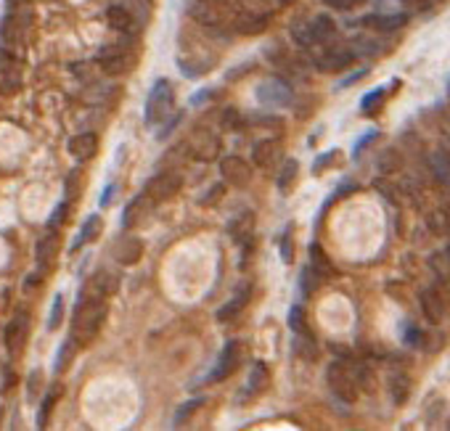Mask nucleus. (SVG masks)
I'll use <instances>...</instances> for the list:
<instances>
[{
  "label": "nucleus",
  "mask_w": 450,
  "mask_h": 431,
  "mask_svg": "<svg viewBox=\"0 0 450 431\" xmlns=\"http://www.w3.org/2000/svg\"><path fill=\"white\" fill-rule=\"evenodd\" d=\"M103 320H106V299H98L93 294L83 291L77 297L75 309H72V339H75V344H80V347L90 344L98 336Z\"/></svg>",
  "instance_id": "1"
},
{
  "label": "nucleus",
  "mask_w": 450,
  "mask_h": 431,
  "mask_svg": "<svg viewBox=\"0 0 450 431\" xmlns=\"http://www.w3.org/2000/svg\"><path fill=\"white\" fill-rule=\"evenodd\" d=\"M178 69L186 77H202L206 72H212L217 64L215 50L209 46V38H199L191 35L188 29H183L178 38Z\"/></svg>",
  "instance_id": "2"
},
{
  "label": "nucleus",
  "mask_w": 450,
  "mask_h": 431,
  "mask_svg": "<svg viewBox=\"0 0 450 431\" xmlns=\"http://www.w3.org/2000/svg\"><path fill=\"white\" fill-rule=\"evenodd\" d=\"M138 56H135V48H132L130 35H125L122 40H117L112 46H103L95 56V64L103 69V75L109 77H122L127 75L132 66H135Z\"/></svg>",
  "instance_id": "3"
},
{
  "label": "nucleus",
  "mask_w": 450,
  "mask_h": 431,
  "mask_svg": "<svg viewBox=\"0 0 450 431\" xmlns=\"http://www.w3.org/2000/svg\"><path fill=\"white\" fill-rule=\"evenodd\" d=\"M337 35V24L328 14H320L315 19L310 21H300L291 27V38L300 48H315V46H326L331 43Z\"/></svg>",
  "instance_id": "4"
},
{
  "label": "nucleus",
  "mask_w": 450,
  "mask_h": 431,
  "mask_svg": "<svg viewBox=\"0 0 450 431\" xmlns=\"http://www.w3.org/2000/svg\"><path fill=\"white\" fill-rule=\"evenodd\" d=\"M188 14L206 29H225L231 24L234 9L228 0H188Z\"/></svg>",
  "instance_id": "5"
},
{
  "label": "nucleus",
  "mask_w": 450,
  "mask_h": 431,
  "mask_svg": "<svg viewBox=\"0 0 450 431\" xmlns=\"http://www.w3.org/2000/svg\"><path fill=\"white\" fill-rule=\"evenodd\" d=\"M175 109V87L169 80H157L146 98V124L159 127L169 119V114Z\"/></svg>",
  "instance_id": "6"
},
{
  "label": "nucleus",
  "mask_w": 450,
  "mask_h": 431,
  "mask_svg": "<svg viewBox=\"0 0 450 431\" xmlns=\"http://www.w3.org/2000/svg\"><path fill=\"white\" fill-rule=\"evenodd\" d=\"M326 381H328V389H331V394H334L337 400H342V403H355V397H357V373H352V371H350L347 363H342V360L331 363V366H328V373H326Z\"/></svg>",
  "instance_id": "7"
},
{
  "label": "nucleus",
  "mask_w": 450,
  "mask_h": 431,
  "mask_svg": "<svg viewBox=\"0 0 450 431\" xmlns=\"http://www.w3.org/2000/svg\"><path fill=\"white\" fill-rule=\"evenodd\" d=\"M254 95H257L260 106H265V109H286V106H291V101H294L291 87L283 83V80H278V77L265 80V83L257 85Z\"/></svg>",
  "instance_id": "8"
},
{
  "label": "nucleus",
  "mask_w": 450,
  "mask_h": 431,
  "mask_svg": "<svg viewBox=\"0 0 450 431\" xmlns=\"http://www.w3.org/2000/svg\"><path fill=\"white\" fill-rule=\"evenodd\" d=\"M180 186H183L180 172H175V169H164V172H159L157 178H151L149 183H146V191H143V193H146L154 204H164V201H169V198L178 193Z\"/></svg>",
  "instance_id": "9"
},
{
  "label": "nucleus",
  "mask_w": 450,
  "mask_h": 431,
  "mask_svg": "<svg viewBox=\"0 0 450 431\" xmlns=\"http://www.w3.org/2000/svg\"><path fill=\"white\" fill-rule=\"evenodd\" d=\"M186 149L197 161H215L217 156H220V151H223V141L217 138L215 132L202 127V130H197L188 138Z\"/></svg>",
  "instance_id": "10"
},
{
  "label": "nucleus",
  "mask_w": 450,
  "mask_h": 431,
  "mask_svg": "<svg viewBox=\"0 0 450 431\" xmlns=\"http://www.w3.org/2000/svg\"><path fill=\"white\" fill-rule=\"evenodd\" d=\"M241 357H244V344L231 339V341L220 349V357H217L215 368H212V373H209L206 381H225L228 376H234L239 363H241Z\"/></svg>",
  "instance_id": "11"
},
{
  "label": "nucleus",
  "mask_w": 450,
  "mask_h": 431,
  "mask_svg": "<svg viewBox=\"0 0 450 431\" xmlns=\"http://www.w3.org/2000/svg\"><path fill=\"white\" fill-rule=\"evenodd\" d=\"M352 48L347 46H337V43H326L320 53H315V66H318L320 72H342V69H347L352 64Z\"/></svg>",
  "instance_id": "12"
},
{
  "label": "nucleus",
  "mask_w": 450,
  "mask_h": 431,
  "mask_svg": "<svg viewBox=\"0 0 450 431\" xmlns=\"http://www.w3.org/2000/svg\"><path fill=\"white\" fill-rule=\"evenodd\" d=\"M29 339V318L27 312H16L14 318L9 320V326L3 331V344H6V352L11 357L21 355V349L27 344Z\"/></svg>",
  "instance_id": "13"
},
{
  "label": "nucleus",
  "mask_w": 450,
  "mask_h": 431,
  "mask_svg": "<svg viewBox=\"0 0 450 431\" xmlns=\"http://www.w3.org/2000/svg\"><path fill=\"white\" fill-rule=\"evenodd\" d=\"M268 19H271V16H265V14L239 9V11H234V16H231V24H228V27L234 29L236 35L252 38V35H263L265 29H268Z\"/></svg>",
  "instance_id": "14"
},
{
  "label": "nucleus",
  "mask_w": 450,
  "mask_h": 431,
  "mask_svg": "<svg viewBox=\"0 0 450 431\" xmlns=\"http://www.w3.org/2000/svg\"><path fill=\"white\" fill-rule=\"evenodd\" d=\"M21 85V61L0 46V93H16Z\"/></svg>",
  "instance_id": "15"
},
{
  "label": "nucleus",
  "mask_w": 450,
  "mask_h": 431,
  "mask_svg": "<svg viewBox=\"0 0 450 431\" xmlns=\"http://www.w3.org/2000/svg\"><path fill=\"white\" fill-rule=\"evenodd\" d=\"M220 178L236 188H244L252 183V167L241 156H223L220 159Z\"/></svg>",
  "instance_id": "16"
},
{
  "label": "nucleus",
  "mask_w": 450,
  "mask_h": 431,
  "mask_svg": "<svg viewBox=\"0 0 450 431\" xmlns=\"http://www.w3.org/2000/svg\"><path fill=\"white\" fill-rule=\"evenodd\" d=\"M252 161L257 167L273 169L281 161V141L278 138H260L252 149Z\"/></svg>",
  "instance_id": "17"
},
{
  "label": "nucleus",
  "mask_w": 450,
  "mask_h": 431,
  "mask_svg": "<svg viewBox=\"0 0 450 431\" xmlns=\"http://www.w3.org/2000/svg\"><path fill=\"white\" fill-rule=\"evenodd\" d=\"M112 254L120 265H135L143 257V241L138 235H120L114 241Z\"/></svg>",
  "instance_id": "18"
},
{
  "label": "nucleus",
  "mask_w": 450,
  "mask_h": 431,
  "mask_svg": "<svg viewBox=\"0 0 450 431\" xmlns=\"http://www.w3.org/2000/svg\"><path fill=\"white\" fill-rule=\"evenodd\" d=\"M228 230L234 235V241L239 246H252L254 244V215L249 209L239 212V215L228 223Z\"/></svg>",
  "instance_id": "19"
},
{
  "label": "nucleus",
  "mask_w": 450,
  "mask_h": 431,
  "mask_svg": "<svg viewBox=\"0 0 450 431\" xmlns=\"http://www.w3.org/2000/svg\"><path fill=\"white\" fill-rule=\"evenodd\" d=\"M151 206H154V201H151L146 193L130 198V201H127V206H125V212H122V228H125V230H130V228L141 225L143 220L149 217Z\"/></svg>",
  "instance_id": "20"
},
{
  "label": "nucleus",
  "mask_w": 450,
  "mask_h": 431,
  "mask_svg": "<svg viewBox=\"0 0 450 431\" xmlns=\"http://www.w3.org/2000/svg\"><path fill=\"white\" fill-rule=\"evenodd\" d=\"M249 299H252V283H241V286L236 289L234 299L217 309V320H220V323H228V320H234L236 315H239V312H241V309L249 304Z\"/></svg>",
  "instance_id": "21"
},
{
  "label": "nucleus",
  "mask_w": 450,
  "mask_h": 431,
  "mask_svg": "<svg viewBox=\"0 0 450 431\" xmlns=\"http://www.w3.org/2000/svg\"><path fill=\"white\" fill-rule=\"evenodd\" d=\"M69 154H72V159L77 161H88L95 156V151H98V135L95 132H80L75 135L72 141H69Z\"/></svg>",
  "instance_id": "22"
},
{
  "label": "nucleus",
  "mask_w": 450,
  "mask_h": 431,
  "mask_svg": "<svg viewBox=\"0 0 450 431\" xmlns=\"http://www.w3.org/2000/svg\"><path fill=\"white\" fill-rule=\"evenodd\" d=\"M117 283H120V278H117L112 270H98L93 278H90V283L85 286V291L93 294V297H98V299L109 302V297L117 291Z\"/></svg>",
  "instance_id": "23"
},
{
  "label": "nucleus",
  "mask_w": 450,
  "mask_h": 431,
  "mask_svg": "<svg viewBox=\"0 0 450 431\" xmlns=\"http://www.w3.org/2000/svg\"><path fill=\"white\" fill-rule=\"evenodd\" d=\"M58 244H61V238H58V233L53 230V228L38 241V249H35V257H38V272H46L48 265L53 262V257H56V252H58Z\"/></svg>",
  "instance_id": "24"
},
{
  "label": "nucleus",
  "mask_w": 450,
  "mask_h": 431,
  "mask_svg": "<svg viewBox=\"0 0 450 431\" xmlns=\"http://www.w3.org/2000/svg\"><path fill=\"white\" fill-rule=\"evenodd\" d=\"M405 21H408V14H376V16H366L360 24L389 35V32H397L400 27H405Z\"/></svg>",
  "instance_id": "25"
},
{
  "label": "nucleus",
  "mask_w": 450,
  "mask_h": 431,
  "mask_svg": "<svg viewBox=\"0 0 450 431\" xmlns=\"http://www.w3.org/2000/svg\"><path fill=\"white\" fill-rule=\"evenodd\" d=\"M106 24L114 32H122V35H130L132 29H135V19H132V14L125 6H109L106 9Z\"/></svg>",
  "instance_id": "26"
},
{
  "label": "nucleus",
  "mask_w": 450,
  "mask_h": 431,
  "mask_svg": "<svg viewBox=\"0 0 450 431\" xmlns=\"http://www.w3.org/2000/svg\"><path fill=\"white\" fill-rule=\"evenodd\" d=\"M101 230H103V220H101V215L85 217V223H83V228H80V233H77L75 244L69 246V249H72V252H77V249H80L83 244H90V241H95V238L101 235Z\"/></svg>",
  "instance_id": "27"
},
{
  "label": "nucleus",
  "mask_w": 450,
  "mask_h": 431,
  "mask_svg": "<svg viewBox=\"0 0 450 431\" xmlns=\"http://www.w3.org/2000/svg\"><path fill=\"white\" fill-rule=\"evenodd\" d=\"M61 392H64V386L58 384V381L46 392V397H43V403H40V408H38V421H35L38 423V429H46L48 426V418H51V413H53V408H56Z\"/></svg>",
  "instance_id": "28"
},
{
  "label": "nucleus",
  "mask_w": 450,
  "mask_h": 431,
  "mask_svg": "<svg viewBox=\"0 0 450 431\" xmlns=\"http://www.w3.org/2000/svg\"><path fill=\"white\" fill-rule=\"evenodd\" d=\"M271 381V373H268V366L263 360H257L252 366V373H249V381H246V392L249 394H260Z\"/></svg>",
  "instance_id": "29"
},
{
  "label": "nucleus",
  "mask_w": 450,
  "mask_h": 431,
  "mask_svg": "<svg viewBox=\"0 0 450 431\" xmlns=\"http://www.w3.org/2000/svg\"><path fill=\"white\" fill-rule=\"evenodd\" d=\"M125 9L132 14L135 19V27H146L151 19V11H154V0H127Z\"/></svg>",
  "instance_id": "30"
},
{
  "label": "nucleus",
  "mask_w": 450,
  "mask_h": 431,
  "mask_svg": "<svg viewBox=\"0 0 450 431\" xmlns=\"http://www.w3.org/2000/svg\"><path fill=\"white\" fill-rule=\"evenodd\" d=\"M75 339H66V341H61V347H58L56 352V360H53V373H64L66 368H69V363H72V357H75Z\"/></svg>",
  "instance_id": "31"
},
{
  "label": "nucleus",
  "mask_w": 450,
  "mask_h": 431,
  "mask_svg": "<svg viewBox=\"0 0 450 431\" xmlns=\"http://www.w3.org/2000/svg\"><path fill=\"white\" fill-rule=\"evenodd\" d=\"M431 172H434V178L440 180V183L450 186V156L448 154L437 151V154L431 156Z\"/></svg>",
  "instance_id": "32"
},
{
  "label": "nucleus",
  "mask_w": 450,
  "mask_h": 431,
  "mask_svg": "<svg viewBox=\"0 0 450 431\" xmlns=\"http://www.w3.org/2000/svg\"><path fill=\"white\" fill-rule=\"evenodd\" d=\"M297 172H300V164L297 159H286L283 161L281 172H278V188H281L283 193H289L291 186H294V178H297Z\"/></svg>",
  "instance_id": "33"
},
{
  "label": "nucleus",
  "mask_w": 450,
  "mask_h": 431,
  "mask_svg": "<svg viewBox=\"0 0 450 431\" xmlns=\"http://www.w3.org/2000/svg\"><path fill=\"white\" fill-rule=\"evenodd\" d=\"M202 405H204V400H202V397H194V400L183 403L178 410H175V418H172V423H175V426H186V423L191 421V415H194V413H197Z\"/></svg>",
  "instance_id": "34"
},
{
  "label": "nucleus",
  "mask_w": 450,
  "mask_h": 431,
  "mask_svg": "<svg viewBox=\"0 0 450 431\" xmlns=\"http://www.w3.org/2000/svg\"><path fill=\"white\" fill-rule=\"evenodd\" d=\"M387 90H389V87H374L371 93L363 95V101H360V112H363V114H374L376 109L384 103Z\"/></svg>",
  "instance_id": "35"
},
{
  "label": "nucleus",
  "mask_w": 450,
  "mask_h": 431,
  "mask_svg": "<svg viewBox=\"0 0 450 431\" xmlns=\"http://www.w3.org/2000/svg\"><path fill=\"white\" fill-rule=\"evenodd\" d=\"M310 265H313V270L318 272L320 278H323L326 272H331V262H328V257L323 254L320 244H313V246H310Z\"/></svg>",
  "instance_id": "36"
},
{
  "label": "nucleus",
  "mask_w": 450,
  "mask_h": 431,
  "mask_svg": "<svg viewBox=\"0 0 450 431\" xmlns=\"http://www.w3.org/2000/svg\"><path fill=\"white\" fill-rule=\"evenodd\" d=\"M318 283H320V275L313 270V265L302 267V272H300V291H302V297H310L313 291L318 289Z\"/></svg>",
  "instance_id": "37"
},
{
  "label": "nucleus",
  "mask_w": 450,
  "mask_h": 431,
  "mask_svg": "<svg viewBox=\"0 0 450 431\" xmlns=\"http://www.w3.org/2000/svg\"><path fill=\"white\" fill-rule=\"evenodd\" d=\"M315 341L308 336V331L305 334H294V352L300 357H308V360H313L315 357Z\"/></svg>",
  "instance_id": "38"
},
{
  "label": "nucleus",
  "mask_w": 450,
  "mask_h": 431,
  "mask_svg": "<svg viewBox=\"0 0 450 431\" xmlns=\"http://www.w3.org/2000/svg\"><path fill=\"white\" fill-rule=\"evenodd\" d=\"M239 6L246 11H257V14H265L271 16L276 6H281V0H239Z\"/></svg>",
  "instance_id": "39"
},
{
  "label": "nucleus",
  "mask_w": 450,
  "mask_h": 431,
  "mask_svg": "<svg viewBox=\"0 0 450 431\" xmlns=\"http://www.w3.org/2000/svg\"><path fill=\"white\" fill-rule=\"evenodd\" d=\"M64 320V297L56 294L53 297V304H51V315H48V331H56Z\"/></svg>",
  "instance_id": "40"
},
{
  "label": "nucleus",
  "mask_w": 450,
  "mask_h": 431,
  "mask_svg": "<svg viewBox=\"0 0 450 431\" xmlns=\"http://www.w3.org/2000/svg\"><path fill=\"white\" fill-rule=\"evenodd\" d=\"M422 307H424V312H427V318H429L431 323H437V320H440L442 302L434 299V297H431V291H424L422 294Z\"/></svg>",
  "instance_id": "41"
},
{
  "label": "nucleus",
  "mask_w": 450,
  "mask_h": 431,
  "mask_svg": "<svg viewBox=\"0 0 450 431\" xmlns=\"http://www.w3.org/2000/svg\"><path fill=\"white\" fill-rule=\"evenodd\" d=\"M289 329L294 331V334H305V331H308V323H305V309H302V304H291V309H289Z\"/></svg>",
  "instance_id": "42"
},
{
  "label": "nucleus",
  "mask_w": 450,
  "mask_h": 431,
  "mask_svg": "<svg viewBox=\"0 0 450 431\" xmlns=\"http://www.w3.org/2000/svg\"><path fill=\"white\" fill-rule=\"evenodd\" d=\"M220 127L223 130H241L244 127V119H241V114L236 112V109H225L220 114Z\"/></svg>",
  "instance_id": "43"
},
{
  "label": "nucleus",
  "mask_w": 450,
  "mask_h": 431,
  "mask_svg": "<svg viewBox=\"0 0 450 431\" xmlns=\"http://www.w3.org/2000/svg\"><path fill=\"white\" fill-rule=\"evenodd\" d=\"M66 215H69V201H58L56 204V209L48 215V228H53V230H58V228L64 225V220H66Z\"/></svg>",
  "instance_id": "44"
},
{
  "label": "nucleus",
  "mask_w": 450,
  "mask_h": 431,
  "mask_svg": "<svg viewBox=\"0 0 450 431\" xmlns=\"http://www.w3.org/2000/svg\"><path fill=\"white\" fill-rule=\"evenodd\" d=\"M281 260L286 265L294 262V230H291V225L281 235Z\"/></svg>",
  "instance_id": "45"
},
{
  "label": "nucleus",
  "mask_w": 450,
  "mask_h": 431,
  "mask_svg": "<svg viewBox=\"0 0 450 431\" xmlns=\"http://www.w3.org/2000/svg\"><path fill=\"white\" fill-rule=\"evenodd\" d=\"M40 386H43V371H32L27 381V400H38Z\"/></svg>",
  "instance_id": "46"
},
{
  "label": "nucleus",
  "mask_w": 450,
  "mask_h": 431,
  "mask_svg": "<svg viewBox=\"0 0 450 431\" xmlns=\"http://www.w3.org/2000/svg\"><path fill=\"white\" fill-rule=\"evenodd\" d=\"M223 193H225L223 183H215V186H212L209 191H206L204 196L199 198V204H202V206H212V204H217V201L223 198Z\"/></svg>",
  "instance_id": "47"
},
{
  "label": "nucleus",
  "mask_w": 450,
  "mask_h": 431,
  "mask_svg": "<svg viewBox=\"0 0 450 431\" xmlns=\"http://www.w3.org/2000/svg\"><path fill=\"white\" fill-rule=\"evenodd\" d=\"M403 341H405V347H419V344H422V331L416 329L413 323H405L403 326Z\"/></svg>",
  "instance_id": "48"
},
{
  "label": "nucleus",
  "mask_w": 450,
  "mask_h": 431,
  "mask_svg": "<svg viewBox=\"0 0 450 431\" xmlns=\"http://www.w3.org/2000/svg\"><path fill=\"white\" fill-rule=\"evenodd\" d=\"M112 93H114L112 85H93V87L88 90V101H90V103H101L103 95H112Z\"/></svg>",
  "instance_id": "49"
},
{
  "label": "nucleus",
  "mask_w": 450,
  "mask_h": 431,
  "mask_svg": "<svg viewBox=\"0 0 450 431\" xmlns=\"http://www.w3.org/2000/svg\"><path fill=\"white\" fill-rule=\"evenodd\" d=\"M337 154L339 151H326V154H320L318 159H315V164H313V172H315V175H320V172H323V169L328 167V164H331V159H337Z\"/></svg>",
  "instance_id": "50"
},
{
  "label": "nucleus",
  "mask_w": 450,
  "mask_h": 431,
  "mask_svg": "<svg viewBox=\"0 0 450 431\" xmlns=\"http://www.w3.org/2000/svg\"><path fill=\"white\" fill-rule=\"evenodd\" d=\"M374 138H379V132L376 130H368L366 135H360V141L355 143V149H352V156H360V154H363V149H366V146H371V143H374Z\"/></svg>",
  "instance_id": "51"
},
{
  "label": "nucleus",
  "mask_w": 450,
  "mask_h": 431,
  "mask_svg": "<svg viewBox=\"0 0 450 431\" xmlns=\"http://www.w3.org/2000/svg\"><path fill=\"white\" fill-rule=\"evenodd\" d=\"M328 9H337V11H350L355 9V6H360L363 0H323Z\"/></svg>",
  "instance_id": "52"
},
{
  "label": "nucleus",
  "mask_w": 450,
  "mask_h": 431,
  "mask_svg": "<svg viewBox=\"0 0 450 431\" xmlns=\"http://www.w3.org/2000/svg\"><path fill=\"white\" fill-rule=\"evenodd\" d=\"M180 119H183V112H178V114H169V122L164 124V127H162L159 130V138H167L169 132L175 130V127H178L180 124Z\"/></svg>",
  "instance_id": "53"
},
{
  "label": "nucleus",
  "mask_w": 450,
  "mask_h": 431,
  "mask_svg": "<svg viewBox=\"0 0 450 431\" xmlns=\"http://www.w3.org/2000/svg\"><path fill=\"white\" fill-rule=\"evenodd\" d=\"M209 95H215V90H212V87H204V90L194 93V95H191V106H204V103L209 101Z\"/></svg>",
  "instance_id": "54"
},
{
  "label": "nucleus",
  "mask_w": 450,
  "mask_h": 431,
  "mask_svg": "<svg viewBox=\"0 0 450 431\" xmlns=\"http://www.w3.org/2000/svg\"><path fill=\"white\" fill-rule=\"evenodd\" d=\"M366 75H368V66H363V69H357V72H352V75H350L347 80H342V83H339V87H350V85H355L357 80H363Z\"/></svg>",
  "instance_id": "55"
},
{
  "label": "nucleus",
  "mask_w": 450,
  "mask_h": 431,
  "mask_svg": "<svg viewBox=\"0 0 450 431\" xmlns=\"http://www.w3.org/2000/svg\"><path fill=\"white\" fill-rule=\"evenodd\" d=\"M114 193H117V186H114V183H109V186L103 188V193H101V201H98V204H101V206H109V204H112Z\"/></svg>",
  "instance_id": "56"
},
{
  "label": "nucleus",
  "mask_w": 450,
  "mask_h": 431,
  "mask_svg": "<svg viewBox=\"0 0 450 431\" xmlns=\"http://www.w3.org/2000/svg\"><path fill=\"white\" fill-rule=\"evenodd\" d=\"M80 180H83V172L75 169V172H69V178H66V191L75 186V191H80Z\"/></svg>",
  "instance_id": "57"
},
{
  "label": "nucleus",
  "mask_w": 450,
  "mask_h": 431,
  "mask_svg": "<svg viewBox=\"0 0 450 431\" xmlns=\"http://www.w3.org/2000/svg\"><path fill=\"white\" fill-rule=\"evenodd\" d=\"M40 278H43V272H32V275H27V278H24V289H35V286H38L40 283Z\"/></svg>",
  "instance_id": "58"
},
{
  "label": "nucleus",
  "mask_w": 450,
  "mask_h": 431,
  "mask_svg": "<svg viewBox=\"0 0 450 431\" xmlns=\"http://www.w3.org/2000/svg\"><path fill=\"white\" fill-rule=\"evenodd\" d=\"M6 3H9L11 9H14V6H27L29 0H6Z\"/></svg>",
  "instance_id": "59"
},
{
  "label": "nucleus",
  "mask_w": 450,
  "mask_h": 431,
  "mask_svg": "<svg viewBox=\"0 0 450 431\" xmlns=\"http://www.w3.org/2000/svg\"><path fill=\"white\" fill-rule=\"evenodd\" d=\"M448 93H450V83H448Z\"/></svg>",
  "instance_id": "60"
}]
</instances>
